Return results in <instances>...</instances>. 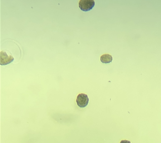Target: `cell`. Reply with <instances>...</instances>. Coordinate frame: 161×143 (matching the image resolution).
<instances>
[{
  "label": "cell",
  "instance_id": "cell-1",
  "mask_svg": "<svg viewBox=\"0 0 161 143\" xmlns=\"http://www.w3.org/2000/svg\"><path fill=\"white\" fill-rule=\"evenodd\" d=\"M79 8L84 12H88L92 10L95 6L94 0H80L79 3Z\"/></svg>",
  "mask_w": 161,
  "mask_h": 143
},
{
  "label": "cell",
  "instance_id": "cell-2",
  "mask_svg": "<svg viewBox=\"0 0 161 143\" xmlns=\"http://www.w3.org/2000/svg\"><path fill=\"white\" fill-rule=\"evenodd\" d=\"M76 101L79 107H85L88 105L89 99L87 95L86 94H80L78 95Z\"/></svg>",
  "mask_w": 161,
  "mask_h": 143
},
{
  "label": "cell",
  "instance_id": "cell-3",
  "mask_svg": "<svg viewBox=\"0 0 161 143\" xmlns=\"http://www.w3.org/2000/svg\"><path fill=\"white\" fill-rule=\"evenodd\" d=\"M1 65H6L11 63L14 60L12 56H8L6 52L1 51Z\"/></svg>",
  "mask_w": 161,
  "mask_h": 143
},
{
  "label": "cell",
  "instance_id": "cell-4",
  "mask_svg": "<svg viewBox=\"0 0 161 143\" xmlns=\"http://www.w3.org/2000/svg\"><path fill=\"white\" fill-rule=\"evenodd\" d=\"M100 61L103 63H110L113 61V57L111 55L106 54L101 56Z\"/></svg>",
  "mask_w": 161,
  "mask_h": 143
},
{
  "label": "cell",
  "instance_id": "cell-5",
  "mask_svg": "<svg viewBox=\"0 0 161 143\" xmlns=\"http://www.w3.org/2000/svg\"><path fill=\"white\" fill-rule=\"evenodd\" d=\"M120 143H131V142L129 140H121Z\"/></svg>",
  "mask_w": 161,
  "mask_h": 143
}]
</instances>
